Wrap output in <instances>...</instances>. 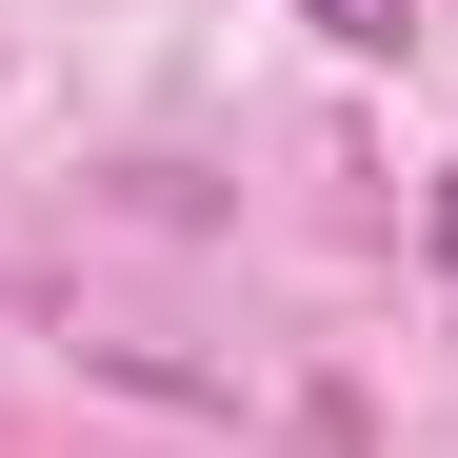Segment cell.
Here are the masks:
<instances>
[{
	"mask_svg": "<svg viewBox=\"0 0 458 458\" xmlns=\"http://www.w3.org/2000/svg\"><path fill=\"white\" fill-rule=\"evenodd\" d=\"M299 21H319L339 60H399V21H419V0H299Z\"/></svg>",
	"mask_w": 458,
	"mask_h": 458,
	"instance_id": "cell-1",
	"label": "cell"
},
{
	"mask_svg": "<svg viewBox=\"0 0 458 458\" xmlns=\"http://www.w3.org/2000/svg\"><path fill=\"white\" fill-rule=\"evenodd\" d=\"M419 219H438V319H458V180H438V199H419Z\"/></svg>",
	"mask_w": 458,
	"mask_h": 458,
	"instance_id": "cell-2",
	"label": "cell"
}]
</instances>
